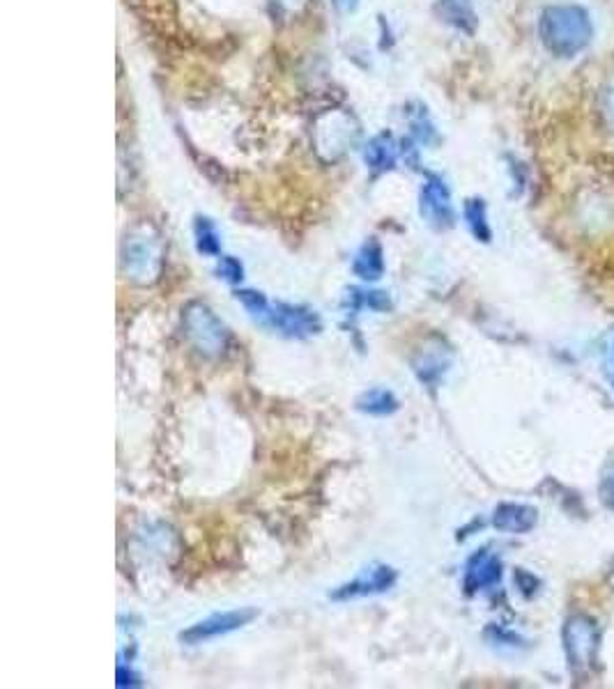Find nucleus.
Wrapping results in <instances>:
<instances>
[{"mask_svg": "<svg viewBox=\"0 0 614 689\" xmlns=\"http://www.w3.org/2000/svg\"><path fill=\"white\" fill-rule=\"evenodd\" d=\"M185 322V334L192 340L194 348L205 357H221L229 348V331L223 322L212 313L210 306L194 302L185 308L182 315Z\"/></svg>", "mask_w": 614, "mask_h": 689, "instance_id": "20e7f679", "label": "nucleus"}, {"mask_svg": "<svg viewBox=\"0 0 614 689\" xmlns=\"http://www.w3.org/2000/svg\"><path fill=\"white\" fill-rule=\"evenodd\" d=\"M561 639H564L568 666H571L574 674L584 676L594 669L596 657H599V641H601L599 626L594 618H591L589 614H574L564 623Z\"/></svg>", "mask_w": 614, "mask_h": 689, "instance_id": "f03ea898", "label": "nucleus"}, {"mask_svg": "<svg viewBox=\"0 0 614 689\" xmlns=\"http://www.w3.org/2000/svg\"><path fill=\"white\" fill-rule=\"evenodd\" d=\"M355 407L361 413H369V417H392V413L398 411V398L390 388H371L363 390Z\"/></svg>", "mask_w": 614, "mask_h": 689, "instance_id": "4468645a", "label": "nucleus"}, {"mask_svg": "<svg viewBox=\"0 0 614 689\" xmlns=\"http://www.w3.org/2000/svg\"><path fill=\"white\" fill-rule=\"evenodd\" d=\"M499 580H502V561H499L495 554H490L488 549L476 551V554L467 561L463 586L470 595L499 584Z\"/></svg>", "mask_w": 614, "mask_h": 689, "instance_id": "9d476101", "label": "nucleus"}, {"mask_svg": "<svg viewBox=\"0 0 614 689\" xmlns=\"http://www.w3.org/2000/svg\"><path fill=\"white\" fill-rule=\"evenodd\" d=\"M538 513L528 503H499L493 513V526L502 534H528L536 526Z\"/></svg>", "mask_w": 614, "mask_h": 689, "instance_id": "9b49d317", "label": "nucleus"}, {"mask_svg": "<svg viewBox=\"0 0 614 689\" xmlns=\"http://www.w3.org/2000/svg\"><path fill=\"white\" fill-rule=\"evenodd\" d=\"M357 133H359V127L352 115L338 108L317 115L313 122V138H315L317 152L323 154V150H329V159L344 154L348 145L355 143Z\"/></svg>", "mask_w": 614, "mask_h": 689, "instance_id": "423d86ee", "label": "nucleus"}, {"mask_svg": "<svg viewBox=\"0 0 614 689\" xmlns=\"http://www.w3.org/2000/svg\"><path fill=\"white\" fill-rule=\"evenodd\" d=\"M194 237H196V248L198 253H202V256L217 258L221 253V235L217 225L212 223V219L198 217L194 223Z\"/></svg>", "mask_w": 614, "mask_h": 689, "instance_id": "2eb2a0df", "label": "nucleus"}, {"mask_svg": "<svg viewBox=\"0 0 614 689\" xmlns=\"http://www.w3.org/2000/svg\"><path fill=\"white\" fill-rule=\"evenodd\" d=\"M141 680L125 664H118V687H139Z\"/></svg>", "mask_w": 614, "mask_h": 689, "instance_id": "4be33fe9", "label": "nucleus"}, {"mask_svg": "<svg viewBox=\"0 0 614 689\" xmlns=\"http://www.w3.org/2000/svg\"><path fill=\"white\" fill-rule=\"evenodd\" d=\"M601 501L614 511V459L607 463V469L601 478Z\"/></svg>", "mask_w": 614, "mask_h": 689, "instance_id": "aec40b11", "label": "nucleus"}, {"mask_svg": "<svg viewBox=\"0 0 614 689\" xmlns=\"http://www.w3.org/2000/svg\"><path fill=\"white\" fill-rule=\"evenodd\" d=\"M538 35L553 56L574 58L589 46L591 37H594V26H591L584 8L566 3L543 10Z\"/></svg>", "mask_w": 614, "mask_h": 689, "instance_id": "f257e3e1", "label": "nucleus"}, {"mask_svg": "<svg viewBox=\"0 0 614 689\" xmlns=\"http://www.w3.org/2000/svg\"><path fill=\"white\" fill-rule=\"evenodd\" d=\"M398 582V572L392 565H371L363 572H359L357 577L344 586H338L329 593L332 600L336 603H348L357 600V597H373L382 595L386 591H392Z\"/></svg>", "mask_w": 614, "mask_h": 689, "instance_id": "6e6552de", "label": "nucleus"}, {"mask_svg": "<svg viewBox=\"0 0 614 689\" xmlns=\"http://www.w3.org/2000/svg\"><path fill=\"white\" fill-rule=\"evenodd\" d=\"M463 212H465V221H467V227L472 230V235L479 242H490L493 230L486 214V202L479 198H472L465 202Z\"/></svg>", "mask_w": 614, "mask_h": 689, "instance_id": "dca6fc26", "label": "nucleus"}, {"mask_svg": "<svg viewBox=\"0 0 614 689\" xmlns=\"http://www.w3.org/2000/svg\"><path fill=\"white\" fill-rule=\"evenodd\" d=\"M352 302L355 308H371V311H386L390 308V296L384 292H359L352 290Z\"/></svg>", "mask_w": 614, "mask_h": 689, "instance_id": "a211bd4d", "label": "nucleus"}, {"mask_svg": "<svg viewBox=\"0 0 614 689\" xmlns=\"http://www.w3.org/2000/svg\"><path fill=\"white\" fill-rule=\"evenodd\" d=\"M263 325L275 329L288 338H309L323 329L321 315L304 306L292 304H269L265 315L260 317Z\"/></svg>", "mask_w": 614, "mask_h": 689, "instance_id": "0eeeda50", "label": "nucleus"}, {"mask_svg": "<svg viewBox=\"0 0 614 689\" xmlns=\"http://www.w3.org/2000/svg\"><path fill=\"white\" fill-rule=\"evenodd\" d=\"M256 618H258V609H254V607L219 611V614H212L208 618L198 620V623L189 626L187 630H182L179 641L187 643V646H200V643H208L212 639H219V637H225V634L246 628L248 623H254Z\"/></svg>", "mask_w": 614, "mask_h": 689, "instance_id": "39448f33", "label": "nucleus"}, {"mask_svg": "<svg viewBox=\"0 0 614 689\" xmlns=\"http://www.w3.org/2000/svg\"><path fill=\"white\" fill-rule=\"evenodd\" d=\"M352 271L361 281H378L384 273V253L375 240L363 244L352 260Z\"/></svg>", "mask_w": 614, "mask_h": 689, "instance_id": "ddd939ff", "label": "nucleus"}, {"mask_svg": "<svg viewBox=\"0 0 614 689\" xmlns=\"http://www.w3.org/2000/svg\"><path fill=\"white\" fill-rule=\"evenodd\" d=\"M235 299L244 306V311L252 317H256V319H260L265 315L267 306H269L267 296L263 292H256V290H238Z\"/></svg>", "mask_w": 614, "mask_h": 689, "instance_id": "f3484780", "label": "nucleus"}, {"mask_svg": "<svg viewBox=\"0 0 614 689\" xmlns=\"http://www.w3.org/2000/svg\"><path fill=\"white\" fill-rule=\"evenodd\" d=\"M612 584H614V568H612Z\"/></svg>", "mask_w": 614, "mask_h": 689, "instance_id": "b1692460", "label": "nucleus"}, {"mask_svg": "<svg viewBox=\"0 0 614 689\" xmlns=\"http://www.w3.org/2000/svg\"><path fill=\"white\" fill-rule=\"evenodd\" d=\"M332 3L338 12H352V10H357L359 0H332Z\"/></svg>", "mask_w": 614, "mask_h": 689, "instance_id": "5701e85b", "label": "nucleus"}, {"mask_svg": "<svg viewBox=\"0 0 614 689\" xmlns=\"http://www.w3.org/2000/svg\"><path fill=\"white\" fill-rule=\"evenodd\" d=\"M601 113L610 129H614V79L607 83L601 95Z\"/></svg>", "mask_w": 614, "mask_h": 689, "instance_id": "412c9836", "label": "nucleus"}, {"mask_svg": "<svg viewBox=\"0 0 614 689\" xmlns=\"http://www.w3.org/2000/svg\"><path fill=\"white\" fill-rule=\"evenodd\" d=\"M363 159H367V166L373 173L392 171L396 166V159H398V148H396L394 136L392 133L375 136L373 141L367 145V150H363Z\"/></svg>", "mask_w": 614, "mask_h": 689, "instance_id": "f8f14e48", "label": "nucleus"}, {"mask_svg": "<svg viewBox=\"0 0 614 689\" xmlns=\"http://www.w3.org/2000/svg\"><path fill=\"white\" fill-rule=\"evenodd\" d=\"M123 265L134 281L148 283L162 267V240L150 225L136 227L123 246Z\"/></svg>", "mask_w": 614, "mask_h": 689, "instance_id": "7ed1b4c3", "label": "nucleus"}, {"mask_svg": "<svg viewBox=\"0 0 614 689\" xmlns=\"http://www.w3.org/2000/svg\"><path fill=\"white\" fill-rule=\"evenodd\" d=\"M419 207L421 217L433 223L436 227H449L453 223V205H451V191L442 177L428 175L421 194H419Z\"/></svg>", "mask_w": 614, "mask_h": 689, "instance_id": "1a4fd4ad", "label": "nucleus"}, {"mask_svg": "<svg viewBox=\"0 0 614 689\" xmlns=\"http://www.w3.org/2000/svg\"><path fill=\"white\" fill-rule=\"evenodd\" d=\"M217 276L223 281H229V283H240L244 279V267H242V262L238 258L223 256V258H219Z\"/></svg>", "mask_w": 614, "mask_h": 689, "instance_id": "6ab92c4d", "label": "nucleus"}]
</instances>
